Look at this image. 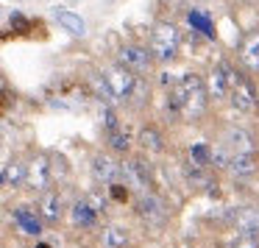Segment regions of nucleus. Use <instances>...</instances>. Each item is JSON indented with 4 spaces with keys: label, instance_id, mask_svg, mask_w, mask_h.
<instances>
[{
    "label": "nucleus",
    "instance_id": "obj_1",
    "mask_svg": "<svg viewBox=\"0 0 259 248\" xmlns=\"http://www.w3.org/2000/svg\"><path fill=\"white\" fill-rule=\"evenodd\" d=\"M220 67H223L226 84H229V101H231V106H234L240 114L256 112V87H253V81L248 78L245 73H240L234 64H229V62H223Z\"/></svg>",
    "mask_w": 259,
    "mask_h": 248
},
{
    "label": "nucleus",
    "instance_id": "obj_2",
    "mask_svg": "<svg viewBox=\"0 0 259 248\" xmlns=\"http://www.w3.org/2000/svg\"><path fill=\"white\" fill-rule=\"evenodd\" d=\"M179 48H181L179 25L170 23V20H159L151 31V45H148L151 56L159 59V62H170V59L179 56Z\"/></svg>",
    "mask_w": 259,
    "mask_h": 248
},
{
    "label": "nucleus",
    "instance_id": "obj_3",
    "mask_svg": "<svg viewBox=\"0 0 259 248\" xmlns=\"http://www.w3.org/2000/svg\"><path fill=\"white\" fill-rule=\"evenodd\" d=\"M181 90H184V106H181V114L187 120H201L206 114V87H203V78L195 73L184 75L181 78Z\"/></svg>",
    "mask_w": 259,
    "mask_h": 248
},
{
    "label": "nucleus",
    "instance_id": "obj_4",
    "mask_svg": "<svg viewBox=\"0 0 259 248\" xmlns=\"http://www.w3.org/2000/svg\"><path fill=\"white\" fill-rule=\"evenodd\" d=\"M120 181H125V190H137L140 195L142 192H153L151 168L140 156H128L120 162Z\"/></svg>",
    "mask_w": 259,
    "mask_h": 248
},
{
    "label": "nucleus",
    "instance_id": "obj_5",
    "mask_svg": "<svg viewBox=\"0 0 259 248\" xmlns=\"http://www.w3.org/2000/svg\"><path fill=\"white\" fill-rule=\"evenodd\" d=\"M103 81H106L109 92H112L114 101H128L131 95H134L137 90V75L128 73L125 67H120V64H112V67L103 70Z\"/></svg>",
    "mask_w": 259,
    "mask_h": 248
},
{
    "label": "nucleus",
    "instance_id": "obj_6",
    "mask_svg": "<svg viewBox=\"0 0 259 248\" xmlns=\"http://www.w3.org/2000/svg\"><path fill=\"white\" fill-rule=\"evenodd\" d=\"M117 64L125 67L128 73H134V75H142V73L151 70L153 56H151V51L142 48V45H123L117 51Z\"/></svg>",
    "mask_w": 259,
    "mask_h": 248
},
{
    "label": "nucleus",
    "instance_id": "obj_7",
    "mask_svg": "<svg viewBox=\"0 0 259 248\" xmlns=\"http://www.w3.org/2000/svg\"><path fill=\"white\" fill-rule=\"evenodd\" d=\"M51 179H53V168L48 156H34L31 162H25V187L45 192L51 187Z\"/></svg>",
    "mask_w": 259,
    "mask_h": 248
},
{
    "label": "nucleus",
    "instance_id": "obj_8",
    "mask_svg": "<svg viewBox=\"0 0 259 248\" xmlns=\"http://www.w3.org/2000/svg\"><path fill=\"white\" fill-rule=\"evenodd\" d=\"M229 223L234 226L242 237H256L259 234V212H256V206H237V209H231Z\"/></svg>",
    "mask_w": 259,
    "mask_h": 248
},
{
    "label": "nucleus",
    "instance_id": "obj_9",
    "mask_svg": "<svg viewBox=\"0 0 259 248\" xmlns=\"http://www.w3.org/2000/svg\"><path fill=\"white\" fill-rule=\"evenodd\" d=\"M240 64L245 73L259 75V28L248 31L240 42Z\"/></svg>",
    "mask_w": 259,
    "mask_h": 248
},
{
    "label": "nucleus",
    "instance_id": "obj_10",
    "mask_svg": "<svg viewBox=\"0 0 259 248\" xmlns=\"http://www.w3.org/2000/svg\"><path fill=\"white\" fill-rule=\"evenodd\" d=\"M36 215H39L42 223H59L64 215V203H62V195L56 190H45L36 201Z\"/></svg>",
    "mask_w": 259,
    "mask_h": 248
},
{
    "label": "nucleus",
    "instance_id": "obj_11",
    "mask_svg": "<svg viewBox=\"0 0 259 248\" xmlns=\"http://www.w3.org/2000/svg\"><path fill=\"white\" fill-rule=\"evenodd\" d=\"M92 179L101 184H117L120 181V162L109 153H95L92 156Z\"/></svg>",
    "mask_w": 259,
    "mask_h": 248
},
{
    "label": "nucleus",
    "instance_id": "obj_12",
    "mask_svg": "<svg viewBox=\"0 0 259 248\" xmlns=\"http://www.w3.org/2000/svg\"><path fill=\"white\" fill-rule=\"evenodd\" d=\"M137 215H140L148 226H162L164 223V203H162V198L153 195V192H142L140 201H137Z\"/></svg>",
    "mask_w": 259,
    "mask_h": 248
},
{
    "label": "nucleus",
    "instance_id": "obj_13",
    "mask_svg": "<svg viewBox=\"0 0 259 248\" xmlns=\"http://www.w3.org/2000/svg\"><path fill=\"white\" fill-rule=\"evenodd\" d=\"M203 87H206V98L209 101H226L229 98V84H226L223 67H212L209 75L203 78Z\"/></svg>",
    "mask_w": 259,
    "mask_h": 248
},
{
    "label": "nucleus",
    "instance_id": "obj_14",
    "mask_svg": "<svg viewBox=\"0 0 259 248\" xmlns=\"http://www.w3.org/2000/svg\"><path fill=\"white\" fill-rule=\"evenodd\" d=\"M226 168H229L234 176H253L259 170V153L256 151H251V153H231Z\"/></svg>",
    "mask_w": 259,
    "mask_h": 248
},
{
    "label": "nucleus",
    "instance_id": "obj_15",
    "mask_svg": "<svg viewBox=\"0 0 259 248\" xmlns=\"http://www.w3.org/2000/svg\"><path fill=\"white\" fill-rule=\"evenodd\" d=\"M226 145L231 148V153H251V151H256V142H253L251 131H245V129H229L226 131Z\"/></svg>",
    "mask_w": 259,
    "mask_h": 248
},
{
    "label": "nucleus",
    "instance_id": "obj_16",
    "mask_svg": "<svg viewBox=\"0 0 259 248\" xmlns=\"http://www.w3.org/2000/svg\"><path fill=\"white\" fill-rule=\"evenodd\" d=\"M14 220H17L20 231H23V234H31V237H39L42 229H45V223L39 220V215H36L34 209H25V206L14 212Z\"/></svg>",
    "mask_w": 259,
    "mask_h": 248
},
{
    "label": "nucleus",
    "instance_id": "obj_17",
    "mask_svg": "<svg viewBox=\"0 0 259 248\" xmlns=\"http://www.w3.org/2000/svg\"><path fill=\"white\" fill-rule=\"evenodd\" d=\"M137 140H140L142 151H148V153H162L164 151V137L156 126H142Z\"/></svg>",
    "mask_w": 259,
    "mask_h": 248
},
{
    "label": "nucleus",
    "instance_id": "obj_18",
    "mask_svg": "<svg viewBox=\"0 0 259 248\" xmlns=\"http://www.w3.org/2000/svg\"><path fill=\"white\" fill-rule=\"evenodd\" d=\"M0 184L6 187H23L25 184V162L23 159H12L0 173Z\"/></svg>",
    "mask_w": 259,
    "mask_h": 248
},
{
    "label": "nucleus",
    "instance_id": "obj_19",
    "mask_svg": "<svg viewBox=\"0 0 259 248\" xmlns=\"http://www.w3.org/2000/svg\"><path fill=\"white\" fill-rule=\"evenodd\" d=\"M103 240H106V248H125L128 240H131V234H128V229H125L123 223H112V226H106Z\"/></svg>",
    "mask_w": 259,
    "mask_h": 248
},
{
    "label": "nucleus",
    "instance_id": "obj_20",
    "mask_svg": "<svg viewBox=\"0 0 259 248\" xmlns=\"http://www.w3.org/2000/svg\"><path fill=\"white\" fill-rule=\"evenodd\" d=\"M73 223L90 229V226L98 223V212H92V206L87 201H75L73 203Z\"/></svg>",
    "mask_w": 259,
    "mask_h": 248
},
{
    "label": "nucleus",
    "instance_id": "obj_21",
    "mask_svg": "<svg viewBox=\"0 0 259 248\" xmlns=\"http://www.w3.org/2000/svg\"><path fill=\"white\" fill-rule=\"evenodd\" d=\"M56 20H59V23H62L67 31H70V34H75V36H84V34H87L84 20H81L78 14H70V12H56Z\"/></svg>",
    "mask_w": 259,
    "mask_h": 248
},
{
    "label": "nucleus",
    "instance_id": "obj_22",
    "mask_svg": "<svg viewBox=\"0 0 259 248\" xmlns=\"http://www.w3.org/2000/svg\"><path fill=\"white\" fill-rule=\"evenodd\" d=\"M181 106H184V90H181V81H176L167 90V109L173 114H181Z\"/></svg>",
    "mask_w": 259,
    "mask_h": 248
},
{
    "label": "nucleus",
    "instance_id": "obj_23",
    "mask_svg": "<svg viewBox=\"0 0 259 248\" xmlns=\"http://www.w3.org/2000/svg\"><path fill=\"white\" fill-rule=\"evenodd\" d=\"M109 145H112L117 153H128V148H131V140H128V134H123V131L112 129V131H109Z\"/></svg>",
    "mask_w": 259,
    "mask_h": 248
},
{
    "label": "nucleus",
    "instance_id": "obj_24",
    "mask_svg": "<svg viewBox=\"0 0 259 248\" xmlns=\"http://www.w3.org/2000/svg\"><path fill=\"white\" fill-rule=\"evenodd\" d=\"M209 159H212V151L206 145H192L190 148V162L201 164V168H209Z\"/></svg>",
    "mask_w": 259,
    "mask_h": 248
},
{
    "label": "nucleus",
    "instance_id": "obj_25",
    "mask_svg": "<svg viewBox=\"0 0 259 248\" xmlns=\"http://www.w3.org/2000/svg\"><path fill=\"white\" fill-rule=\"evenodd\" d=\"M190 23L195 25L198 31H203L206 36H214V28H212V23H209V17H203V14H198V12H190Z\"/></svg>",
    "mask_w": 259,
    "mask_h": 248
},
{
    "label": "nucleus",
    "instance_id": "obj_26",
    "mask_svg": "<svg viewBox=\"0 0 259 248\" xmlns=\"http://www.w3.org/2000/svg\"><path fill=\"white\" fill-rule=\"evenodd\" d=\"M87 203L92 206V212H103V209H106V195H101V192H92V195L87 198Z\"/></svg>",
    "mask_w": 259,
    "mask_h": 248
},
{
    "label": "nucleus",
    "instance_id": "obj_27",
    "mask_svg": "<svg viewBox=\"0 0 259 248\" xmlns=\"http://www.w3.org/2000/svg\"><path fill=\"white\" fill-rule=\"evenodd\" d=\"M229 248H259V237H242V234H240Z\"/></svg>",
    "mask_w": 259,
    "mask_h": 248
},
{
    "label": "nucleus",
    "instance_id": "obj_28",
    "mask_svg": "<svg viewBox=\"0 0 259 248\" xmlns=\"http://www.w3.org/2000/svg\"><path fill=\"white\" fill-rule=\"evenodd\" d=\"M218 248H229V245H218Z\"/></svg>",
    "mask_w": 259,
    "mask_h": 248
},
{
    "label": "nucleus",
    "instance_id": "obj_29",
    "mask_svg": "<svg viewBox=\"0 0 259 248\" xmlns=\"http://www.w3.org/2000/svg\"><path fill=\"white\" fill-rule=\"evenodd\" d=\"M256 212H259V206H256Z\"/></svg>",
    "mask_w": 259,
    "mask_h": 248
}]
</instances>
